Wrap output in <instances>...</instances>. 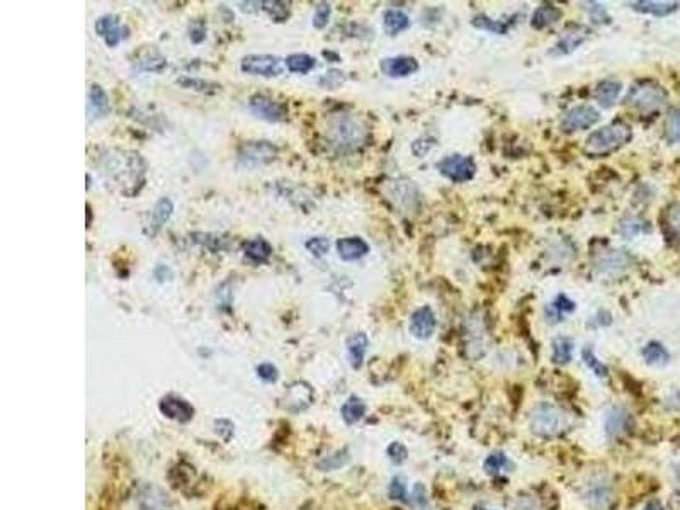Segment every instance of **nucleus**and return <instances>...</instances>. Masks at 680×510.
<instances>
[{
    "instance_id": "f257e3e1",
    "label": "nucleus",
    "mask_w": 680,
    "mask_h": 510,
    "mask_svg": "<svg viewBox=\"0 0 680 510\" xmlns=\"http://www.w3.org/2000/svg\"><path fill=\"white\" fill-rule=\"evenodd\" d=\"M103 174L116 182L121 187V192L126 196L138 194L145 182L147 164L138 153L108 150L100 157Z\"/></svg>"
},
{
    "instance_id": "f03ea898",
    "label": "nucleus",
    "mask_w": 680,
    "mask_h": 510,
    "mask_svg": "<svg viewBox=\"0 0 680 510\" xmlns=\"http://www.w3.org/2000/svg\"><path fill=\"white\" fill-rule=\"evenodd\" d=\"M327 142L340 153H352L364 147L367 130L364 123L352 114H335L327 123Z\"/></svg>"
},
{
    "instance_id": "7ed1b4c3",
    "label": "nucleus",
    "mask_w": 680,
    "mask_h": 510,
    "mask_svg": "<svg viewBox=\"0 0 680 510\" xmlns=\"http://www.w3.org/2000/svg\"><path fill=\"white\" fill-rule=\"evenodd\" d=\"M572 427V417L563 407L555 402H539L529 413L530 432L541 439L560 437Z\"/></svg>"
},
{
    "instance_id": "20e7f679",
    "label": "nucleus",
    "mask_w": 680,
    "mask_h": 510,
    "mask_svg": "<svg viewBox=\"0 0 680 510\" xmlns=\"http://www.w3.org/2000/svg\"><path fill=\"white\" fill-rule=\"evenodd\" d=\"M631 126L626 123L617 121L600 128L589 135L585 142V152L589 155H605V153L616 150L631 140Z\"/></svg>"
},
{
    "instance_id": "39448f33",
    "label": "nucleus",
    "mask_w": 680,
    "mask_h": 510,
    "mask_svg": "<svg viewBox=\"0 0 680 510\" xmlns=\"http://www.w3.org/2000/svg\"><path fill=\"white\" fill-rule=\"evenodd\" d=\"M580 496L590 510H611L616 502V488L607 474L599 473L583 483Z\"/></svg>"
},
{
    "instance_id": "423d86ee",
    "label": "nucleus",
    "mask_w": 680,
    "mask_h": 510,
    "mask_svg": "<svg viewBox=\"0 0 680 510\" xmlns=\"http://www.w3.org/2000/svg\"><path fill=\"white\" fill-rule=\"evenodd\" d=\"M666 90L655 82L642 80L633 83L626 95V103L631 108L638 109L639 113L658 111L666 103Z\"/></svg>"
},
{
    "instance_id": "0eeeda50",
    "label": "nucleus",
    "mask_w": 680,
    "mask_h": 510,
    "mask_svg": "<svg viewBox=\"0 0 680 510\" xmlns=\"http://www.w3.org/2000/svg\"><path fill=\"white\" fill-rule=\"evenodd\" d=\"M437 170L453 182H466L476 174V164L471 157L449 155L437 164Z\"/></svg>"
},
{
    "instance_id": "6e6552de",
    "label": "nucleus",
    "mask_w": 680,
    "mask_h": 510,
    "mask_svg": "<svg viewBox=\"0 0 680 510\" xmlns=\"http://www.w3.org/2000/svg\"><path fill=\"white\" fill-rule=\"evenodd\" d=\"M278 147L271 142H247L239 148V160L242 165L261 167L276 160Z\"/></svg>"
},
{
    "instance_id": "1a4fd4ad",
    "label": "nucleus",
    "mask_w": 680,
    "mask_h": 510,
    "mask_svg": "<svg viewBox=\"0 0 680 510\" xmlns=\"http://www.w3.org/2000/svg\"><path fill=\"white\" fill-rule=\"evenodd\" d=\"M283 60L276 55H247L240 61V70L247 76L256 77H278L281 73Z\"/></svg>"
},
{
    "instance_id": "9d476101",
    "label": "nucleus",
    "mask_w": 680,
    "mask_h": 510,
    "mask_svg": "<svg viewBox=\"0 0 680 510\" xmlns=\"http://www.w3.org/2000/svg\"><path fill=\"white\" fill-rule=\"evenodd\" d=\"M633 427V415L624 405H612L604 413L602 429L607 439H619Z\"/></svg>"
},
{
    "instance_id": "9b49d317",
    "label": "nucleus",
    "mask_w": 680,
    "mask_h": 510,
    "mask_svg": "<svg viewBox=\"0 0 680 510\" xmlns=\"http://www.w3.org/2000/svg\"><path fill=\"white\" fill-rule=\"evenodd\" d=\"M600 114L595 108L592 105H575V108L570 109V111L565 113V116L561 118V130L567 131V133H573V131H582V130H589L599 123Z\"/></svg>"
},
{
    "instance_id": "f8f14e48",
    "label": "nucleus",
    "mask_w": 680,
    "mask_h": 510,
    "mask_svg": "<svg viewBox=\"0 0 680 510\" xmlns=\"http://www.w3.org/2000/svg\"><path fill=\"white\" fill-rule=\"evenodd\" d=\"M249 108L257 118L269 123H281L288 118L286 104L267 98V95H252L249 100Z\"/></svg>"
},
{
    "instance_id": "ddd939ff",
    "label": "nucleus",
    "mask_w": 680,
    "mask_h": 510,
    "mask_svg": "<svg viewBox=\"0 0 680 510\" xmlns=\"http://www.w3.org/2000/svg\"><path fill=\"white\" fill-rule=\"evenodd\" d=\"M94 29L95 34H98L99 38H103L104 43H106L109 48H116L122 39L128 38L130 34V29L126 28L125 24L120 23V17L113 14L100 16L99 19L95 21Z\"/></svg>"
},
{
    "instance_id": "4468645a",
    "label": "nucleus",
    "mask_w": 680,
    "mask_h": 510,
    "mask_svg": "<svg viewBox=\"0 0 680 510\" xmlns=\"http://www.w3.org/2000/svg\"><path fill=\"white\" fill-rule=\"evenodd\" d=\"M436 327L437 320L432 308L420 306L410 315V325H408V328H410V333L417 340H429V338L434 335V332H436Z\"/></svg>"
},
{
    "instance_id": "2eb2a0df",
    "label": "nucleus",
    "mask_w": 680,
    "mask_h": 510,
    "mask_svg": "<svg viewBox=\"0 0 680 510\" xmlns=\"http://www.w3.org/2000/svg\"><path fill=\"white\" fill-rule=\"evenodd\" d=\"M464 338H466V354L468 358L471 359H478L483 358L486 353V344H485V327L483 322L480 320H469L466 325V331H464Z\"/></svg>"
},
{
    "instance_id": "dca6fc26",
    "label": "nucleus",
    "mask_w": 680,
    "mask_h": 510,
    "mask_svg": "<svg viewBox=\"0 0 680 510\" xmlns=\"http://www.w3.org/2000/svg\"><path fill=\"white\" fill-rule=\"evenodd\" d=\"M133 65L142 72L162 73L167 68V60L155 46H143L135 53Z\"/></svg>"
},
{
    "instance_id": "f3484780",
    "label": "nucleus",
    "mask_w": 680,
    "mask_h": 510,
    "mask_svg": "<svg viewBox=\"0 0 680 510\" xmlns=\"http://www.w3.org/2000/svg\"><path fill=\"white\" fill-rule=\"evenodd\" d=\"M419 70V61L412 56H393L381 61V72L392 78H403Z\"/></svg>"
},
{
    "instance_id": "a211bd4d",
    "label": "nucleus",
    "mask_w": 680,
    "mask_h": 510,
    "mask_svg": "<svg viewBox=\"0 0 680 510\" xmlns=\"http://www.w3.org/2000/svg\"><path fill=\"white\" fill-rule=\"evenodd\" d=\"M159 408L167 419H172L177 422H189L192 419V415H194V408H192L186 400L172 397V395L162 398Z\"/></svg>"
},
{
    "instance_id": "6ab92c4d",
    "label": "nucleus",
    "mask_w": 680,
    "mask_h": 510,
    "mask_svg": "<svg viewBox=\"0 0 680 510\" xmlns=\"http://www.w3.org/2000/svg\"><path fill=\"white\" fill-rule=\"evenodd\" d=\"M111 111L109 105V98L106 90L98 83H92L89 89V95H87V114L90 120H99V118L108 116Z\"/></svg>"
},
{
    "instance_id": "aec40b11",
    "label": "nucleus",
    "mask_w": 680,
    "mask_h": 510,
    "mask_svg": "<svg viewBox=\"0 0 680 510\" xmlns=\"http://www.w3.org/2000/svg\"><path fill=\"white\" fill-rule=\"evenodd\" d=\"M138 502L143 510H167L170 507V499L165 491L153 485H145L140 490Z\"/></svg>"
},
{
    "instance_id": "412c9836",
    "label": "nucleus",
    "mask_w": 680,
    "mask_h": 510,
    "mask_svg": "<svg viewBox=\"0 0 680 510\" xmlns=\"http://www.w3.org/2000/svg\"><path fill=\"white\" fill-rule=\"evenodd\" d=\"M516 469V463L503 451H491L483 461V472L491 478L502 477L512 473Z\"/></svg>"
},
{
    "instance_id": "4be33fe9",
    "label": "nucleus",
    "mask_w": 680,
    "mask_h": 510,
    "mask_svg": "<svg viewBox=\"0 0 680 510\" xmlns=\"http://www.w3.org/2000/svg\"><path fill=\"white\" fill-rule=\"evenodd\" d=\"M284 402L291 410H305L313 402V391L306 382H295V385L289 386Z\"/></svg>"
},
{
    "instance_id": "5701e85b",
    "label": "nucleus",
    "mask_w": 680,
    "mask_h": 510,
    "mask_svg": "<svg viewBox=\"0 0 680 510\" xmlns=\"http://www.w3.org/2000/svg\"><path fill=\"white\" fill-rule=\"evenodd\" d=\"M345 345H347L350 366L354 369H361L364 364V358H366L367 347H370V338H367L366 333L357 332L347 338Z\"/></svg>"
},
{
    "instance_id": "b1692460",
    "label": "nucleus",
    "mask_w": 680,
    "mask_h": 510,
    "mask_svg": "<svg viewBox=\"0 0 680 510\" xmlns=\"http://www.w3.org/2000/svg\"><path fill=\"white\" fill-rule=\"evenodd\" d=\"M337 252L344 261H357L370 252V245L359 236H347L337 241Z\"/></svg>"
},
{
    "instance_id": "393cba45",
    "label": "nucleus",
    "mask_w": 680,
    "mask_h": 510,
    "mask_svg": "<svg viewBox=\"0 0 680 510\" xmlns=\"http://www.w3.org/2000/svg\"><path fill=\"white\" fill-rule=\"evenodd\" d=\"M587 36H589V33H587V29L580 28V26H578V28L568 29L567 33L560 38V41L556 43L555 50L551 51V55H570V53L577 50V48L585 41Z\"/></svg>"
},
{
    "instance_id": "a878e982",
    "label": "nucleus",
    "mask_w": 680,
    "mask_h": 510,
    "mask_svg": "<svg viewBox=\"0 0 680 510\" xmlns=\"http://www.w3.org/2000/svg\"><path fill=\"white\" fill-rule=\"evenodd\" d=\"M633 11L643 12V14H652L657 17H664L674 14L679 9L677 2H655V0H639V2H629L627 4Z\"/></svg>"
},
{
    "instance_id": "bb28decb",
    "label": "nucleus",
    "mask_w": 680,
    "mask_h": 510,
    "mask_svg": "<svg viewBox=\"0 0 680 510\" xmlns=\"http://www.w3.org/2000/svg\"><path fill=\"white\" fill-rule=\"evenodd\" d=\"M242 249H244L245 257L250 259V261L256 264L267 262L272 255V245L266 239H262V236H256V239L247 240Z\"/></svg>"
},
{
    "instance_id": "cd10ccee",
    "label": "nucleus",
    "mask_w": 680,
    "mask_h": 510,
    "mask_svg": "<svg viewBox=\"0 0 680 510\" xmlns=\"http://www.w3.org/2000/svg\"><path fill=\"white\" fill-rule=\"evenodd\" d=\"M393 196H400V199H397V204L400 206V208H405L408 211L415 209L420 203L419 189L414 186V182H408V180L394 182Z\"/></svg>"
},
{
    "instance_id": "c85d7f7f",
    "label": "nucleus",
    "mask_w": 680,
    "mask_h": 510,
    "mask_svg": "<svg viewBox=\"0 0 680 510\" xmlns=\"http://www.w3.org/2000/svg\"><path fill=\"white\" fill-rule=\"evenodd\" d=\"M575 340L570 337H556L551 344V360L558 366H565L573 359Z\"/></svg>"
},
{
    "instance_id": "c756f323",
    "label": "nucleus",
    "mask_w": 680,
    "mask_h": 510,
    "mask_svg": "<svg viewBox=\"0 0 680 510\" xmlns=\"http://www.w3.org/2000/svg\"><path fill=\"white\" fill-rule=\"evenodd\" d=\"M561 11L558 7H555L553 4H544V6L538 7L534 11L533 17H530V26L534 29H544L548 26H553L555 23H558L561 19Z\"/></svg>"
},
{
    "instance_id": "7c9ffc66",
    "label": "nucleus",
    "mask_w": 680,
    "mask_h": 510,
    "mask_svg": "<svg viewBox=\"0 0 680 510\" xmlns=\"http://www.w3.org/2000/svg\"><path fill=\"white\" fill-rule=\"evenodd\" d=\"M410 26V17H408L403 11L398 9H389L383 16V28L389 36H397V34L403 33Z\"/></svg>"
},
{
    "instance_id": "2f4dec72",
    "label": "nucleus",
    "mask_w": 680,
    "mask_h": 510,
    "mask_svg": "<svg viewBox=\"0 0 680 510\" xmlns=\"http://www.w3.org/2000/svg\"><path fill=\"white\" fill-rule=\"evenodd\" d=\"M622 90L621 82L617 80H604L599 83L597 90H595V99H597L599 105H602L604 109L612 108L614 103H616L617 98H619Z\"/></svg>"
},
{
    "instance_id": "473e14b6",
    "label": "nucleus",
    "mask_w": 680,
    "mask_h": 510,
    "mask_svg": "<svg viewBox=\"0 0 680 510\" xmlns=\"http://www.w3.org/2000/svg\"><path fill=\"white\" fill-rule=\"evenodd\" d=\"M366 410H367L366 403H364L361 398L350 397L347 402L342 405L340 412H342V419L345 420V424L354 425V424H357V422H361L364 419V415H366Z\"/></svg>"
},
{
    "instance_id": "72a5a7b5",
    "label": "nucleus",
    "mask_w": 680,
    "mask_h": 510,
    "mask_svg": "<svg viewBox=\"0 0 680 510\" xmlns=\"http://www.w3.org/2000/svg\"><path fill=\"white\" fill-rule=\"evenodd\" d=\"M261 11H264L276 23H286L291 16V4L281 2V0H264L261 2Z\"/></svg>"
},
{
    "instance_id": "f704fd0d",
    "label": "nucleus",
    "mask_w": 680,
    "mask_h": 510,
    "mask_svg": "<svg viewBox=\"0 0 680 510\" xmlns=\"http://www.w3.org/2000/svg\"><path fill=\"white\" fill-rule=\"evenodd\" d=\"M172 213H174L172 201H170L169 197H160V199L155 203V206H153V211H152L153 233L160 230V228L169 222V218L172 217Z\"/></svg>"
},
{
    "instance_id": "c9c22d12",
    "label": "nucleus",
    "mask_w": 680,
    "mask_h": 510,
    "mask_svg": "<svg viewBox=\"0 0 680 510\" xmlns=\"http://www.w3.org/2000/svg\"><path fill=\"white\" fill-rule=\"evenodd\" d=\"M575 310V303L568 300L565 294H560L550 306L546 308V316L550 323H560L563 320V313H572Z\"/></svg>"
},
{
    "instance_id": "e433bc0d",
    "label": "nucleus",
    "mask_w": 680,
    "mask_h": 510,
    "mask_svg": "<svg viewBox=\"0 0 680 510\" xmlns=\"http://www.w3.org/2000/svg\"><path fill=\"white\" fill-rule=\"evenodd\" d=\"M315 65H317V60L313 56L306 55V53H295V55H289L286 58V68L291 73H300V76L310 73L315 68Z\"/></svg>"
},
{
    "instance_id": "4c0bfd02",
    "label": "nucleus",
    "mask_w": 680,
    "mask_h": 510,
    "mask_svg": "<svg viewBox=\"0 0 680 510\" xmlns=\"http://www.w3.org/2000/svg\"><path fill=\"white\" fill-rule=\"evenodd\" d=\"M642 355L644 363L652 364V366H661V364H666L670 360L669 350H666L660 342H648V344L643 347Z\"/></svg>"
},
{
    "instance_id": "58836bf2",
    "label": "nucleus",
    "mask_w": 680,
    "mask_h": 510,
    "mask_svg": "<svg viewBox=\"0 0 680 510\" xmlns=\"http://www.w3.org/2000/svg\"><path fill=\"white\" fill-rule=\"evenodd\" d=\"M582 358H583V363H585V366L589 368L595 376L600 378V380H607L609 369L602 363V360H599V358L594 353V349H590V347H585V349H583V353H582Z\"/></svg>"
},
{
    "instance_id": "ea45409f",
    "label": "nucleus",
    "mask_w": 680,
    "mask_h": 510,
    "mask_svg": "<svg viewBox=\"0 0 680 510\" xmlns=\"http://www.w3.org/2000/svg\"><path fill=\"white\" fill-rule=\"evenodd\" d=\"M471 24L478 29L488 31V33H493V34H506L508 31L507 23H503V21H493V19H490V17H486L483 14L473 17Z\"/></svg>"
},
{
    "instance_id": "a19ab883",
    "label": "nucleus",
    "mask_w": 680,
    "mask_h": 510,
    "mask_svg": "<svg viewBox=\"0 0 680 510\" xmlns=\"http://www.w3.org/2000/svg\"><path fill=\"white\" fill-rule=\"evenodd\" d=\"M665 136L669 142L680 143V109H672L666 118Z\"/></svg>"
},
{
    "instance_id": "79ce46f5",
    "label": "nucleus",
    "mask_w": 680,
    "mask_h": 510,
    "mask_svg": "<svg viewBox=\"0 0 680 510\" xmlns=\"http://www.w3.org/2000/svg\"><path fill=\"white\" fill-rule=\"evenodd\" d=\"M388 494H389V499H393V500H400V502H408V486H407V482H405V478L403 477H394L392 483H389V486H388Z\"/></svg>"
},
{
    "instance_id": "37998d69",
    "label": "nucleus",
    "mask_w": 680,
    "mask_h": 510,
    "mask_svg": "<svg viewBox=\"0 0 680 510\" xmlns=\"http://www.w3.org/2000/svg\"><path fill=\"white\" fill-rule=\"evenodd\" d=\"M415 509L419 510H425L429 507V499H427V488H425L424 483L417 482L414 488H412L410 494V500H408Z\"/></svg>"
},
{
    "instance_id": "c03bdc74",
    "label": "nucleus",
    "mask_w": 680,
    "mask_h": 510,
    "mask_svg": "<svg viewBox=\"0 0 680 510\" xmlns=\"http://www.w3.org/2000/svg\"><path fill=\"white\" fill-rule=\"evenodd\" d=\"M643 225H644V222H642L639 218H634V217L626 218L621 222L619 233L622 236H624V239H633V236L638 235V233H642Z\"/></svg>"
},
{
    "instance_id": "a18cd8bd",
    "label": "nucleus",
    "mask_w": 680,
    "mask_h": 510,
    "mask_svg": "<svg viewBox=\"0 0 680 510\" xmlns=\"http://www.w3.org/2000/svg\"><path fill=\"white\" fill-rule=\"evenodd\" d=\"M386 454H388L389 461H392V463L397 464V466L403 464V463H405V461L408 459V449H407V446H405V444L398 442V441H394V442L389 444L388 449H386Z\"/></svg>"
},
{
    "instance_id": "49530a36",
    "label": "nucleus",
    "mask_w": 680,
    "mask_h": 510,
    "mask_svg": "<svg viewBox=\"0 0 680 510\" xmlns=\"http://www.w3.org/2000/svg\"><path fill=\"white\" fill-rule=\"evenodd\" d=\"M305 247L308 252H311L315 257H323L328 250H330V241L325 236H313V239L306 240Z\"/></svg>"
},
{
    "instance_id": "de8ad7c7",
    "label": "nucleus",
    "mask_w": 680,
    "mask_h": 510,
    "mask_svg": "<svg viewBox=\"0 0 680 510\" xmlns=\"http://www.w3.org/2000/svg\"><path fill=\"white\" fill-rule=\"evenodd\" d=\"M330 14H332V7L330 4L327 2H320L315 7V16H313V26L317 29H323L327 28L328 21H330Z\"/></svg>"
},
{
    "instance_id": "09e8293b",
    "label": "nucleus",
    "mask_w": 680,
    "mask_h": 510,
    "mask_svg": "<svg viewBox=\"0 0 680 510\" xmlns=\"http://www.w3.org/2000/svg\"><path fill=\"white\" fill-rule=\"evenodd\" d=\"M626 262H627V257L624 254H621L619 250H612L611 257L604 259V261L600 262V267H602L604 271L607 269L614 271V269H621V267H624Z\"/></svg>"
},
{
    "instance_id": "8fccbe9b",
    "label": "nucleus",
    "mask_w": 680,
    "mask_h": 510,
    "mask_svg": "<svg viewBox=\"0 0 680 510\" xmlns=\"http://www.w3.org/2000/svg\"><path fill=\"white\" fill-rule=\"evenodd\" d=\"M344 82V73L340 70H328V72L320 78V85L327 87V89H335Z\"/></svg>"
},
{
    "instance_id": "3c124183",
    "label": "nucleus",
    "mask_w": 680,
    "mask_h": 510,
    "mask_svg": "<svg viewBox=\"0 0 680 510\" xmlns=\"http://www.w3.org/2000/svg\"><path fill=\"white\" fill-rule=\"evenodd\" d=\"M585 6H587L585 7L587 12L590 14L594 23H609V16H607V12H605L604 6H600V4H597V2L585 4Z\"/></svg>"
},
{
    "instance_id": "603ef678",
    "label": "nucleus",
    "mask_w": 680,
    "mask_h": 510,
    "mask_svg": "<svg viewBox=\"0 0 680 510\" xmlns=\"http://www.w3.org/2000/svg\"><path fill=\"white\" fill-rule=\"evenodd\" d=\"M189 38L192 43L199 45L206 39V24L203 21H192L189 24Z\"/></svg>"
},
{
    "instance_id": "864d4df0",
    "label": "nucleus",
    "mask_w": 680,
    "mask_h": 510,
    "mask_svg": "<svg viewBox=\"0 0 680 510\" xmlns=\"http://www.w3.org/2000/svg\"><path fill=\"white\" fill-rule=\"evenodd\" d=\"M257 375L261 380H264L267 382H274L279 378V371L278 368L272 366V364L264 363L261 364V366H257Z\"/></svg>"
},
{
    "instance_id": "5fc2aeb1",
    "label": "nucleus",
    "mask_w": 680,
    "mask_h": 510,
    "mask_svg": "<svg viewBox=\"0 0 680 510\" xmlns=\"http://www.w3.org/2000/svg\"><path fill=\"white\" fill-rule=\"evenodd\" d=\"M179 83H181L182 87H187V89H194L197 92H208V87H211V89H216V85H214V83L206 82V80H197V78H181Z\"/></svg>"
},
{
    "instance_id": "6e6d98bb",
    "label": "nucleus",
    "mask_w": 680,
    "mask_h": 510,
    "mask_svg": "<svg viewBox=\"0 0 680 510\" xmlns=\"http://www.w3.org/2000/svg\"><path fill=\"white\" fill-rule=\"evenodd\" d=\"M432 147H434V140L420 138L412 143V152H414L417 157H424L425 153H429V150H431Z\"/></svg>"
},
{
    "instance_id": "4d7b16f0",
    "label": "nucleus",
    "mask_w": 680,
    "mask_h": 510,
    "mask_svg": "<svg viewBox=\"0 0 680 510\" xmlns=\"http://www.w3.org/2000/svg\"><path fill=\"white\" fill-rule=\"evenodd\" d=\"M669 223L670 227H672V230L680 236V204L674 206V208L669 211Z\"/></svg>"
},
{
    "instance_id": "13d9d810",
    "label": "nucleus",
    "mask_w": 680,
    "mask_h": 510,
    "mask_svg": "<svg viewBox=\"0 0 680 510\" xmlns=\"http://www.w3.org/2000/svg\"><path fill=\"white\" fill-rule=\"evenodd\" d=\"M643 510H665L664 505H661L660 500H650L647 505H644Z\"/></svg>"
},
{
    "instance_id": "bf43d9fd",
    "label": "nucleus",
    "mask_w": 680,
    "mask_h": 510,
    "mask_svg": "<svg viewBox=\"0 0 680 510\" xmlns=\"http://www.w3.org/2000/svg\"><path fill=\"white\" fill-rule=\"evenodd\" d=\"M475 510H498V509L491 507V505H486V504H480V505H476Z\"/></svg>"
}]
</instances>
